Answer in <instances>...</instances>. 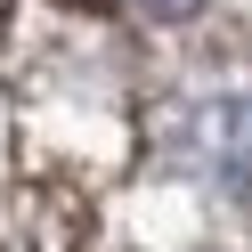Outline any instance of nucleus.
<instances>
[{"mask_svg":"<svg viewBox=\"0 0 252 252\" xmlns=\"http://www.w3.org/2000/svg\"><path fill=\"white\" fill-rule=\"evenodd\" d=\"M179 163L212 187H252V90H212L179 114Z\"/></svg>","mask_w":252,"mask_h":252,"instance_id":"1","label":"nucleus"}]
</instances>
